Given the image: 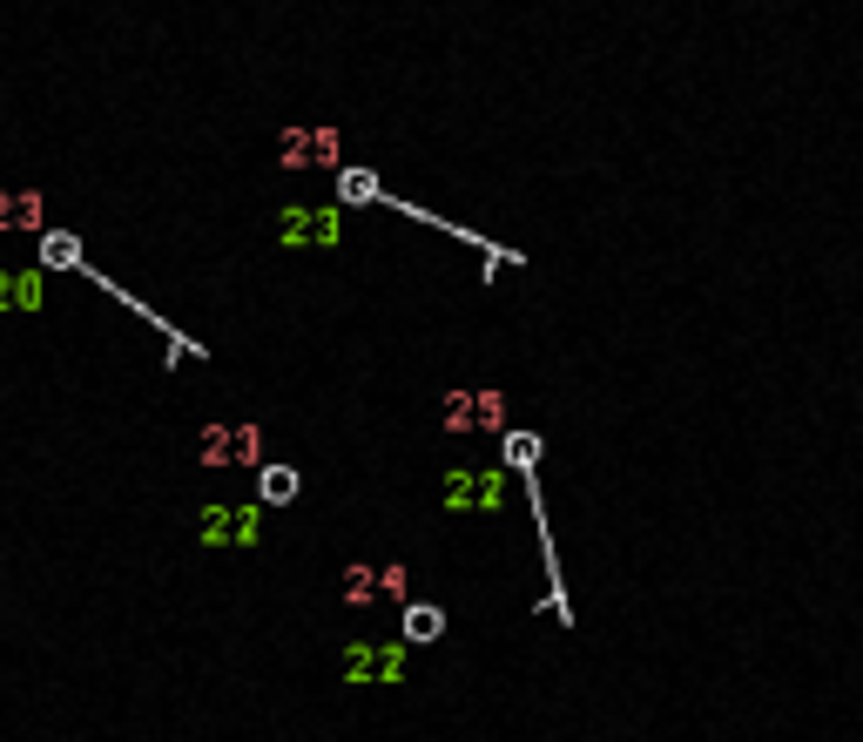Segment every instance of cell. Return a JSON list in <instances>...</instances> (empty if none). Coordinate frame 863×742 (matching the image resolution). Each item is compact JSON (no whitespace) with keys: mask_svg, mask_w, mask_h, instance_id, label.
Wrapping results in <instances>:
<instances>
[{"mask_svg":"<svg viewBox=\"0 0 863 742\" xmlns=\"http://www.w3.org/2000/svg\"><path fill=\"white\" fill-rule=\"evenodd\" d=\"M196 540L210 547V553H230V547H256L264 540V507H203L196 514Z\"/></svg>","mask_w":863,"mask_h":742,"instance_id":"6da1fadb","label":"cell"},{"mask_svg":"<svg viewBox=\"0 0 863 742\" xmlns=\"http://www.w3.org/2000/svg\"><path fill=\"white\" fill-rule=\"evenodd\" d=\"M446 507L453 514H499L506 507V472L499 466H459V472H446Z\"/></svg>","mask_w":863,"mask_h":742,"instance_id":"7a4b0ae2","label":"cell"},{"mask_svg":"<svg viewBox=\"0 0 863 742\" xmlns=\"http://www.w3.org/2000/svg\"><path fill=\"white\" fill-rule=\"evenodd\" d=\"M398 675H405V648H372V641L344 648V682H398Z\"/></svg>","mask_w":863,"mask_h":742,"instance_id":"3957f363","label":"cell"},{"mask_svg":"<svg viewBox=\"0 0 863 742\" xmlns=\"http://www.w3.org/2000/svg\"><path fill=\"white\" fill-rule=\"evenodd\" d=\"M196 459H203V466H256L264 453H256V433H250V426H210Z\"/></svg>","mask_w":863,"mask_h":742,"instance_id":"277c9868","label":"cell"},{"mask_svg":"<svg viewBox=\"0 0 863 742\" xmlns=\"http://www.w3.org/2000/svg\"><path fill=\"white\" fill-rule=\"evenodd\" d=\"M284 243H337V210H284Z\"/></svg>","mask_w":863,"mask_h":742,"instance_id":"5b68a950","label":"cell"},{"mask_svg":"<svg viewBox=\"0 0 863 742\" xmlns=\"http://www.w3.org/2000/svg\"><path fill=\"white\" fill-rule=\"evenodd\" d=\"M277 155L291 162V170H297V162H331V155H337V135H331V129H291V135L277 142Z\"/></svg>","mask_w":863,"mask_h":742,"instance_id":"8992f818","label":"cell"},{"mask_svg":"<svg viewBox=\"0 0 863 742\" xmlns=\"http://www.w3.org/2000/svg\"><path fill=\"white\" fill-rule=\"evenodd\" d=\"M0 230H41V196L34 190H0Z\"/></svg>","mask_w":863,"mask_h":742,"instance_id":"52a82bcc","label":"cell"},{"mask_svg":"<svg viewBox=\"0 0 863 742\" xmlns=\"http://www.w3.org/2000/svg\"><path fill=\"white\" fill-rule=\"evenodd\" d=\"M41 304V277L28 271H0V311H34Z\"/></svg>","mask_w":863,"mask_h":742,"instance_id":"ba28073f","label":"cell"},{"mask_svg":"<svg viewBox=\"0 0 863 742\" xmlns=\"http://www.w3.org/2000/svg\"><path fill=\"white\" fill-rule=\"evenodd\" d=\"M439 634H446V608L405 601V641H439Z\"/></svg>","mask_w":863,"mask_h":742,"instance_id":"9c48e42d","label":"cell"},{"mask_svg":"<svg viewBox=\"0 0 863 742\" xmlns=\"http://www.w3.org/2000/svg\"><path fill=\"white\" fill-rule=\"evenodd\" d=\"M297 500V472L291 466H264V507H291Z\"/></svg>","mask_w":863,"mask_h":742,"instance_id":"30bf717a","label":"cell"},{"mask_svg":"<svg viewBox=\"0 0 863 742\" xmlns=\"http://www.w3.org/2000/svg\"><path fill=\"white\" fill-rule=\"evenodd\" d=\"M534 459H540V439H527V433L506 439V466H512V472H534Z\"/></svg>","mask_w":863,"mask_h":742,"instance_id":"8fae6325","label":"cell"},{"mask_svg":"<svg viewBox=\"0 0 863 742\" xmlns=\"http://www.w3.org/2000/svg\"><path fill=\"white\" fill-rule=\"evenodd\" d=\"M337 190H344V203H378V183H372L365 170H344V183H337Z\"/></svg>","mask_w":863,"mask_h":742,"instance_id":"7c38bea8","label":"cell"},{"mask_svg":"<svg viewBox=\"0 0 863 742\" xmlns=\"http://www.w3.org/2000/svg\"><path fill=\"white\" fill-rule=\"evenodd\" d=\"M48 264H74V243L68 236H48Z\"/></svg>","mask_w":863,"mask_h":742,"instance_id":"4fadbf2b","label":"cell"}]
</instances>
